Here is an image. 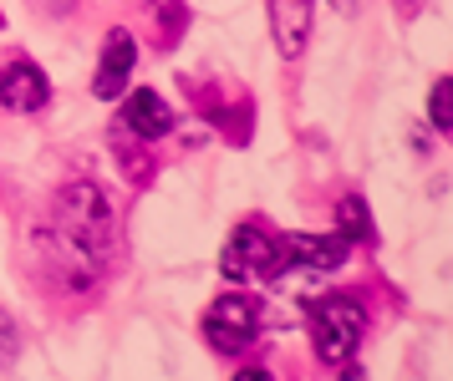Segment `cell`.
<instances>
[{"instance_id":"6da1fadb","label":"cell","mask_w":453,"mask_h":381,"mask_svg":"<svg viewBox=\"0 0 453 381\" xmlns=\"http://www.w3.org/2000/svg\"><path fill=\"white\" fill-rule=\"evenodd\" d=\"M112 244H118V219H112L107 194L97 183H66L51 209V249L62 270H72V285L97 280Z\"/></svg>"},{"instance_id":"7a4b0ae2","label":"cell","mask_w":453,"mask_h":381,"mask_svg":"<svg viewBox=\"0 0 453 381\" xmlns=\"http://www.w3.org/2000/svg\"><path fill=\"white\" fill-rule=\"evenodd\" d=\"M362 331H367V316L351 295H326V301L311 305V346L321 362H347L362 341Z\"/></svg>"},{"instance_id":"3957f363","label":"cell","mask_w":453,"mask_h":381,"mask_svg":"<svg viewBox=\"0 0 453 381\" xmlns=\"http://www.w3.org/2000/svg\"><path fill=\"white\" fill-rule=\"evenodd\" d=\"M219 270H225L229 280H270V275H280V244L270 240L265 229H234V240L225 244V255H219Z\"/></svg>"},{"instance_id":"277c9868","label":"cell","mask_w":453,"mask_h":381,"mask_svg":"<svg viewBox=\"0 0 453 381\" xmlns=\"http://www.w3.org/2000/svg\"><path fill=\"white\" fill-rule=\"evenodd\" d=\"M255 331H260V316H255V305L245 295H219V301L209 305L204 316V336L214 351H225V356H240L250 341H255Z\"/></svg>"},{"instance_id":"5b68a950","label":"cell","mask_w":453,"mask_h":381,"mask_svg":"<svg viewBox=\"0 0 453 381\" xmlns=\"http://www.w3.org/2000/svg\"><path fill=\"white\" fill-rule=\"evenodd\" d=\"M347 260V240L342 234H296L280 244V270H301V275H331Z\"/></svg>"},{"instance_id":"8992f818","label":"cell","mask_w":453,"mask_h":381,"mask_svg":"<svg viewBox=\"0 0 453 381\" xmlns=\"http://www.w3.org/2000/svg\"><path fill=\"white\" fill-rule=\"evenodd\" d=\"M46 97H51V87H46V77L31 61H11V66L0 72V102H5L11 112H42Z\"/></svg>"},{"instance_id":"52a82bcc","label":"cell","mask_w":453,"mask_h":381,"mask_svg":"<svg viewBox=\"0 0 453 381\" xmlns=\"http://www.w3.org/2000/svg\"><path fill=\"white\" fill-rule=\"evenodd\" d=\"M133 61H138V41L127 36V31H112V36H107V46H103V66H97L92 92H97V97H123Z\"/></svg>"},{"instance_id":"ba28073f","label":"cell","mask_w":453,"mask_h":381,"mask_svg":"<svg viewBox=\"0 0 453 381\" xmlns=\"http://www.w3.org/2000/svg\"><path fill=\"white\" fill-rule=\"evenodd\" d=\"M265 5H270V26H275V46L286 57H296L311 31V0H265Z\"/></svg>"},{"instance_id":"9c48e42d","label":"cell","mask_w":453,"mask_h":381,"mask_svg":"<svg viewBox=\"0 0 453 381\" xmlns=\"http://www.w3.org/2000/svg\"><path fill=\"white\" fill-rule=\"evenodd\" d=\"M123 118H127V127H133L138 138H164L168 127H173V112H168V102L158 97V92H148V87L127 97Z\"/></svg>"},{"instance_id":"30bf717a","label":"cell","mask_w":453,"mask_h":381,"mask_svg":"<svg viewBox=\"0 0 453 381\" xmlns=\"http://www.w3.org/2000/svg\"><path fill=\"white\" fill-rule=\"evenodd\" d=\"M336 224H342V240H372V214H367L362 199L336 203Z\"/></svg>"},{"instance_id":"8fae6325","label":"cell","mask_w":453,"mask_h":381,"mask_svg":"<svg viewBox=\"0 0 453 381\" xmlns=\"http://www.w3.org/2000/svg\"><path fill=\"white\" fill-rule=\"evenodd\" d=\"M428 118L438 133H453V81L438 77L433 81V97H428Z\"/></svg>"},{"instance_id":"7c38bea8","label":"cell","mask_w":453,"mask_h":381,"mask_svg":"<svg viewBox=\"0 0 453 381\" xmlns=\"http://www.w3.org/2000/svg\"><path fill=\"white\" fill-rule=\"evenodd\" d=\"M11 346H16V325H11L5 310H0V362H11Z\"/></svg>"},{"instance_id":"4fadbf2b","label":"cell","mask_w":453,"mask_h":381,"mask_svg":"<svg viewBox=\"0 0 453 381\" xmlns=\"http://www.w3.org/2000/svg\"><path fill=\"white\" fill-rule=\"evenodd\" d=\"M77 0H36V11H46V16H66Z\"/></svg>"},{"instance_id":"5bb4252c","label":"cell","mask_w":453,"mask_h":381,"mask_svg":"<svg viewBox=\"0 0 453 381\" xmlns=\"http://www.w3.org/2000/svg\"><path fill=\"white\" fill-rule=\"evenodd\" d=\"M423 5H428V0H397V11H403V16H412V11H423Z\"/></svg>"},{"instance_id":"9a60e30c","label":"cell","mask_w":453,"mask_h":381,"mask_svg":"<svg viewBox=\"0 0 453 381\" xmlns=\"http://www.w3.org/2000/svg\"><path fill=\"white\" fill-rule=\"evenodd\" d=\"M331 5H336V11H347V16H351V11H362V0H331Z\"/></svg>"}]
</instances>
